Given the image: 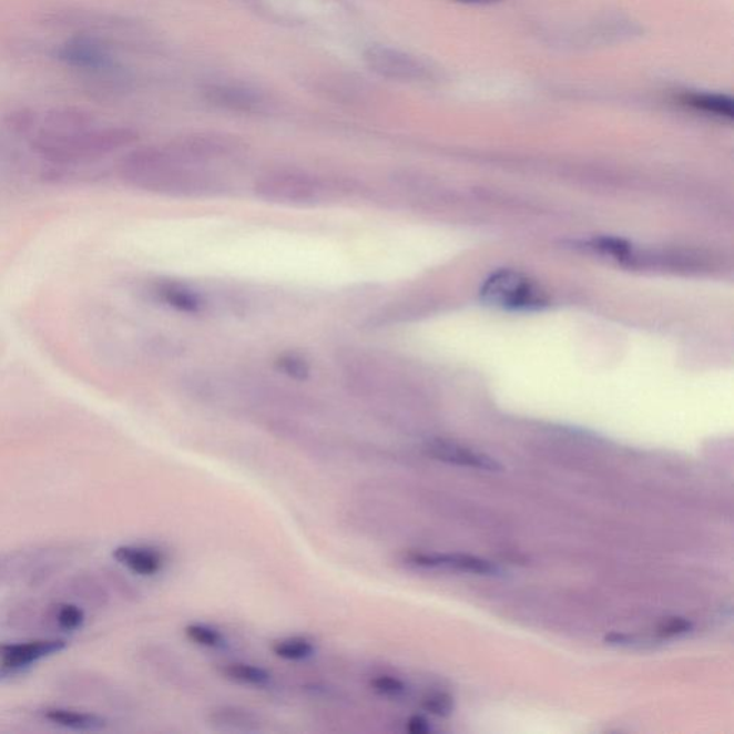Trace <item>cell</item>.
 Returning <instances> with one entry per match:
<instances>
[{
	"instance_id": "cell-1",
	"label": "cell",
	"mask_w": 734,
	"mask_h": 734,
	"mask_svg": "<svg viewBox=\"0 0 734 734\" xmlns=\"http://www.w3.org/2000/svg\"><path fill=\"white\" fill-rule=\"evenodd\" d=\"M9 125L39 156L58 165L92 163L136 141L134 131L98 125L94 116L73 108L49 111L43 116L18 112Z\"/></svg>"
},
{
	"instance_id": "cell-2",
	"label": "cell",
	"mask_w": 734,
	"mask_h": 734,
	"mask_svg": "<svg viewBox=\"0 0 734 734\" xmlns=\"http://www.w3.org/2000/svg\"><path fill=\"white\" fill-rule=\"evenodd\" d=\"M120 175L131 187L169 195H204L217 190L208 175L184 164L170 149L144 146L120 161Z\"/></svg>"
},
{
	"instance_id": "cell-3",
	"label": "cell",
	"mask_w": 734,
	"mask_h": 734,
	"mask_svg": "<svg viewBox=\"0 0 734 734\" xmlns=\"http://www.w3.org/2000/svg\"><path fill=\"white\" fill-rule=\"evenodd\" d=\"M58 60L83 73L92 92L114 94L130 83L129 73L112 57L111 48L100 37L81 33L58 49Z\"/></svg>"
},
{
	"instance_id": "cell-4",
	"label": "cell",
	"mask_w": 734,
	"mask_h": 734,
	"mask_svg": "<svg viewBox=\"0 0 734 734\" xmlns=\"http://www.w3.org/2000/svg\"><path fill=\"white\" fill-rule=\"evenodd\" d=\"M481 298L489 306L503 310H538L547 306L546 293L530 277L520 272L498 271L483 282Z\"/></svg>"
},
{
	"instance_id": "cell-5",
	"label": "cell",
	"mask_w": 734,
	"mask_h": 734,
	"mask_svg": "<svg viewBox=\"0 0 734 734\" xmlns=\"http://www.w3.org/2000/svg\"><path fill=\"white\" fill-rule=\"evenodd\" d=\"M256 194L266 202L287 205H305L319 202L325 184L300 173H272L257 181Z\"/></svg>"
},
{
	"instance_id": "cell-6",
	"label": "cell",
	"mask_w": 734,
	"mask_h": 734,
	"mask_svg": "<svg viewBox=\"0 0 734 734\" xmlns=\"http://www.w3.org/2000/svg\"><path fill=\"white\" fill-rule=\"evenodd\" d=\"M364 60L371 71L388 80L422 82L432 78V70L418 57L399 49L374 45L366 49Z\"/></svg>"
},
{
	"instance_id": "cell-7",
	"label": "cell",
	"mask_w": 734,
	"mask_h": 734,
	"mask_svg": "<svg viewBox=\"0 0 734 734\" xmlns=\"http://www.w3.org/2000/svg\"><path fill=\"white\" fill-rule=\"evenodd\" d=\"M65 648L67 641L60 639L0 644V683L22 677L33 665Z\"/></svg>"
},
{
	"instance_id": "cell-8",
	"label": "cell",
	"mask_w": 734,
	"mask_h": 734,
	"mask_svg": "<svg viewBox=\"0 0 734 734\" xmlns=\"http://www.w3.org/2000/svg\"><path fill=\"white\" fill-rule=\"evenodd\" d=\"M203 95L210 104L233 112H261L267 106V95L258 88L236 81L210 82L203 88Z\"/></svg>"
},
{
	"instance_id": "cell-9",
	"label": "cell",
	"mask_w": 734,
	"mask_h": 734,
	"mask_svg": "<svg viewBox=\"0 0 734 734\" xmlns=\"http://www.w3.org/2000/svg\"><path fill=\"white\" fill-rule=\"evenodd\" d=\"M169 149L184 164L193 166L232 155L236 153L238 144L232 136L202 132L174 141Z\"/></svg>"
},
{
	"instance_id": "cell-10",
	"label": "cell",
	"mask_w": 734,
	"mask_h": 734,
	"mask_svg": "<svg viewBox=\"0 0 734 734\" xmlns=\"http://www.w3.org/2000/svg\"><path fill=\"white\" fill-rule=\"evenodd\" d=\"M408 564L427 570H453L478 575H496L498 567L483 558L465 554H438V552H409Z\"/></svg>"
},
{
	"instance_id": "cell-11",
	"label": "cell",
	"mask_w": 734,
	"mask_h": 734,
	"mask_svg": "<svg viewBox=\"0 0 734 734\" xmlns=\"http://www.w3.org/2000/svg\"><path fill=\"white\" fill-rule=\"evenodd\" d=\"M430 458L457 467L478 469V471L499 472L502 465L487 453L462 447L452 440L434 439L425 447Z\"/></svg>"
},
{
	"instance_id": "cell-12",
	"label": "cell",
	"mask_w": 734,
	"mask_h": 734,
	"mask_svg": "<svg viewBox=\"0 0 734 734\" xmlns=\"http://www.w3.org/2000/svg\"><path fill=\"white\" fill-rule=\"evenodd\" d=\"M115 560L141 577H154L164 569L163 552L149 546H121L114 551Z\"/></svg>"
},
{
	"instance_id": "cell-13",
	"label": "cell",
	"mask_w": 734,
	"mask_h": 734,
	"mask_svg": "<svg viewBox=\"0 0 734 734\" xmlns=\"http://www.w3.org/2000/svg\"><path fill=\"white\" fill-rule=\"evenodd\" d=\"M675 102L689 108L699 114L713 116V119L733 120L734 102L731 96L713 94V92L684 91L675 95Z\"/></svg>"
},
{
	"instance_id": "cell-14",
	"label": "cell",
	"mask_w": 734,
	"mask_h": 734,
	"mask_svg": "<svg viewBox=\"0 0 734 734\" xmlns=\"http://www.w3.org/2000/svg\"><path fill=\"white\" fill-rule=\"evenodd\" d=\"M45 721L75 732H100L106 727L104 717L92 713L70 711V708H45L41 712Z\"/></svg>"
},
{
	"instance_id": "cell-15",
	"label": "cell",
	"mask_w": 734,
	"mask_h": 734,
	"mask_svg": "<svg viewBox=\"0 0 734 734\" xmlns=\"http://www.w3.org/2000/svg\"><path fill=\"white\" fill-rule=\"evenodd\" d=\"M155 296L175 310L197 315L203 310V297L181 283L164 282L155 287Z\"/></svg>"
},
{
	"instance_id": "cell-16",
	"label": "cell",
	"mask_w": 734,
	"mask_h": 734,
	"mask_svg": "<svg viewBox=\"0 0 734 734\" xmlns=\"http://www.w3.org/2000/svg\"><path fill=\"white\" fill-rule=\"evenodd\" d=\"M223 677L247 687H264L272 682V674L261 665L249 663H228L222 670Z\"/></svg>"
},
{
	"instance_id": "cell-17",
	"label": "cell",
	"mask_w": 734,
	"mask_h": 734,
	"mask_svg": "<svg viewBox=\"0 0 734 734\" xmlns=\"http://www.w3.org/2000/svg\"><path fill=\"white\" fill-rule=\"evenodd\" d=\"M210 722L214 726L230 728V731H253L257 726L256 714L246 708L222 706L210 713Z\"/></svg>"
},
{
	"instance_id": "cell-18",
	"label": "cell",
	"mask_w": 734,
	"mask_h": 734,
	"mask_svg": "<svg viewBox=\"0 0 734 734\" xmlns=\"http://www.w3.org/2000/svg\"><path fill=\"white\" fill-rule=\"evenodd\" d=\"M272 652L287 662H303L315 654V644L306 638H285L274 641Z\"/></svg>"
},
{
	"instance_id": "cell-19",
	"label": "cell",
	"mask_w": 734,
	"mask_h": 734,
	"mask_svg": "<svg viewBox=\"0 0 734 734\" xmlns=\"http://www.w3.org/2000/svg\"><path fill=\"white\" fill-rule=\"evenodd\" d=\"M185 638L198 648L220 650L227 648V640L218 629L204 623H190L184 629Z\"/></svg>"
},
{
	"instance_id": "cell-20",
	"label": "cell",
	"mask_w": 734,
	"mask_h": 734,
	"mask_svg": "<svg viewBox=\"0 0 734 734\" xmlns=\"http://www.w3.org/2000/svg\"><path fill=\"white\" fill-rule=\"evenodd\" d=\"M370 687L381 697H402L408 692V686L404 680L390 674H380L370 680Z\"/></svg>"
},
{
	"instance_id": "cell-21",
	"label": "cell",
	"mask_w": 734,
	"mask_h": 734,
	"mask_svg": "<svg viewBox=\"0 0 734 734\" xmlns=\"http://www.w3.org/2000/svg\"><path fill=\"white\" fill-rule=\"evenodd\" d=\"M55 621L63 631H77L82 628L85 615L77 605L62 604L57 609Z\"/></svg>"
},
{
	"instance_id": "cell-22",
	"label": "cell",
	"mask_w": 734,
	"mask_h": 734,
	"mask_svg": "<svg viewBox=\"0 0 734 734\" xmlns=\"http://www.w3.org/2000/svg\"><path fill=\"white\" fill-rule=\"evenodd\" d=\"M278 369L285 371V375L290 376L293 379L303 380L310 374V366L307 360L302 356L287 354L278 357Z\"/></svg>"
},
{
	"instance_id": "cell-23",
	"label": "cell",
	"mask_w": 734,
	"mask_h": 734,
	"mask_svg": "<svg viewBox=\"0 0 734 734\" xmlns=\"http://www.w3.org/2000/svg\"><path fill=\"white\" fill-rule=\"evenodd\" d=\"M425 712L438 717H448L453 712V699L447 693H430L422 700Z\"/></svg>"
},
{
	"instance_id": "cell-24",
	"label": "cell",
	"mask_w": 734,
	"mask_h": 734,
	"mask_svg": "<svg viewBox=\"0 0 734 734\" xmlns=\"http://www.w3.org/2000/svg\"><path fill=\"white\" fill-rule=\"evenodd\" d=\"M694 628L692 621L682 619V616H673V619L664 620L659 628V634L665 639L679 638V635H686Z\"/></svg>"
},
{
	"instance_id": "cell-25",
	"label": "cell",
	"mask_w": 734,
	"mask_h": 734,
	"mask_svg": "<svg viewBox=\"0 0 734 734\" xmlns=\"http://www.w3.org/2000/svg\"><path fill=\"white\" fill-rule=\"evenodd\" d=\"M606 644L620 645V648H645V645H653L652 641L641 640L635 635L628 634H610L605 638Z\"/></svg>"
},
{
	"instance_id": "cell-26",
	"label": "cell",
	"mask_w": 734,
	"mask_h": 734,
	"mask_svg": "<svg viewBox=\"0 0 734 734\" xmlns=\"http://www.w3.org/2000/svg\"><path fill=\"white\" fill-rule=\"evenodd\" d=\"M406 732L410 734H429L432 732V726L427 717L420 716V714H414L405 723Z\"/></svg>"
},
{
	"instance_id": "cell-27",
	"label": "cell",
	"mask_w": 734,
	"mask_h": 734,
	"mask_svg": "<svg viewBox=\"0 0 734 734\" xmlns=\"http://www.w3.org/2000/svg\"><path fill=\"white\" fill-rule=\"evenodd\" d=\"M457 2L468 3V4H492L502 2V0H457Z\"/></svg>"
}]
</instances>
